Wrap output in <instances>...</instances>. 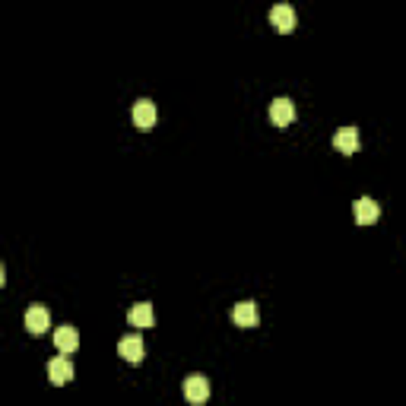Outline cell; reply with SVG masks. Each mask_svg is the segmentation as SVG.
Instances as JSON below:
<instances>
[{
    "label": "cell",
    "instance_id": "obj_12",
    "mask_svg": "<svg viewBox=\"0 0 406 406\" xmlns=\"http://www.w3.org/2000/svg\"><path fill=\"white\" fill-rule=\"evenodd\" d=\"M127 320H130L133 327H153L156 324V311L149 302H137V305L127 311Z\"/></svg>",
    "mask_w": 406,
    "mask_h": 406
},
{
    "label": "cell",
    "instance_id": "obj_5",
    "mask_svg": "<svg viewBox=\"0 0 406 406\" xmlns=\"http://www.w3.org/2000/svg\"><path fill=\"white\" fill-rule=\"evenodd\" d=\"M48 381H51L54 387H64L67 381H74V365H70L67 356H57V359L48 362Z\"/></svg>",
    "mask_w": 406,
    "mask_h": 406
},
{
    "label": "cell",
    "instance_id": "obj_1",
    "mask_svg": "<svg viewBox=\"0 0 406 406\" xmlns=\"http://www.w3.org/2000/svg\"><path fill=\"white\" fill-rule=\"evenodd\" d=\"M184 397L187 403H207L210 400V378H203V374H187L184 378Z\"/></svg>",
    "mask_w": 406,
    "mask_h": 406
},
{
    "label": "cell",
    "instance_id": "obj_10",
    "mask_svg": "<svg viewBox=\"0 0 406 406\" xmlns=\"http://www.w3.org/2000/svg\"><path fill=\"white\" fill-rule=\"evenodd\" d=\"M333 147L340 149L343 156L359 153V130L356 127H340V130L333 133Z\"/></svg>",
    "mask_w": 406,
    "mask_h": 406
},
{
    "label": "cell",
    "instance_id": "obj_7",
    "mask_svg": "<svg viewBox=\"0 0 406 406\" xmlns=\"http://www.w3.org/2000/svg\"><path fill=\"white\" fill-rule=\"evenodd\" d=\"M54 346H57L60 356L76 353V346H80V330H76V327H70V324L57 327V330H54Z\"/></svg>",
    "mask_w": 406,
    "mask_h": 406
},
{
    "label": "cell",
    "instance_id": "obj_3",
    "mask_svg": "<svg viewBox=\"0 0 406 406\" xmlns=\"http://www.w3.org/2000/svg\"><path fill=\"white\" fill-rule=\"evenodd\" d=\"M118 356L130 365H140L143 362V337L140 333H130V337H121L118 343Z\"/></svg>",
    "mask_w": 406,
    "mask_h": 406
},
{
    "label": "cell",
    "instance_id": "obj_9",
    "mask_svg": "<svg viewBox=\"0 0 406 406\" xmlns=\"http://www.w3.org/2000/svg\"><path fill=\"white\" fill-rule=\"evenodd\" d=\"M353 216H356L359 226H372V222L381 216V203H374L372 197H359L353 203Z\"/></svg>",
    "mask_w": 406,
    "mask_h": 406
},
{
    "label": "cell",
    "instance_id": "obj_6",
    "mask_svg": "<svg viewBox=\"0 0 406 406\" xmlns=\"http://www.w3.org/2000/svg\"><path fill=\"white\" fill-rule=\"evenodd\" d=\"M270 121H273L276 127H289L295 121V105L292 99H286V95H280V99L270 102Z\"/></svg>",
    "mask_w": 406,
    "mask_h": 406
},
{
    "label": "cell",
    "instance_id": "obj_8",
    "mask_svg": "<svg viewBox=\"0 0 406 406\" xmlns=\"http://www.w3.org/2000/svg\"><path fill=\"white\" fill-rule=\"evenodd\" d=\"M270 26H273L276 32L289 35L295 29V10L289 7V4H276V7L270 10Z\"/></svg>",
    "mask_w": 406,
    "mask_h": 406
},
{
    "label": "cell",
    "instance_id": "obj_2",
    "mask_svg": "<svg viewBox=\"0 0 406 406\" xmlns=\"http://www.w3.org/2000/svg\"><path fill=\"white\" fill-rule=\"evenodd\" d=\"M22 324H26V330L32 333V337H41V333L51 327V314H48L45 305H32V308H26V318H22Z\"/></svg>",
    "mask_w": 406,
    "mask_h": 406
},
{
    "label": "cell",
    "instance_id": "obj_11",
    "mask_svg": "<svg viewBox=\"0 0 406 406\" xmlns=\"http://www.w3.org/2000/svg\"><path fill=\"white\" fill-rule=\"evenodd\" d=\"M232 320L238 327H257L260 324V311H257V302H238L232 308Z\"/></svg>",
    "mask_w": 406,
    "mask_h": 406
},
{
    "label": "cell",
    "instance_id": "obj_4",
    "mask_svg": "<svg viewBox=\"0 0 406 406\" xmlns=\"http://www.w3.org/2000/svg\"><path fill=\"white\" fill-rule=\"evenodd\" d=\"M156 121H159V111H156V105L149 99H140L133 105V124H137V130H153Z\"/></svg>",
    "mask_w": 406,
    "mask_h": 406
}]
</instances>
